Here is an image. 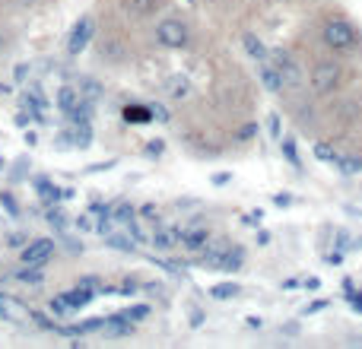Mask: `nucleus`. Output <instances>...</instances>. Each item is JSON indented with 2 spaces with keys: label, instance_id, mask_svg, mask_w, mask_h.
I'll use <instances>...</instances> for the list:
<instances>
[{
  "label": "nucleus",
  "instance_id": "1",
  "mask_svg": "<svg viewBox=\"0 0 362 349\" xmlns=\"http://www.w3.org/2000/svg\"><path fill=\"white\" fill-rule=\"evenodd\" d=\"M286 42L296 51H318L362 64V23L340 0H321L305 6Z\"/></svg>",
  "mask_w": 362,
  "mask_h": 349
},
{
  "label": "nucleus",
  "instance_id": "2",
  "mask_svg": "<svg viewBox=\"0 0 362 349\" xmlns=\"http://www.w3.org/2000/svg\"><path fill=\"white\" fill-rule=\"evenodd\" d=\"M93 13H95V35L89 42V57H93L95 67L105 70V73L124 76L153 61L144 32L108 16V13L95 10V6H93Z\"/></svg>",
  "mask_w": 362,
  "mask_h": 349
},
{
  "label": "nucleus",
  "instance_id": "3",
  "mask_svg": "<svg viewBox=\"0 0 362 349\" xmlns=\"http://www.w3.org/2000/svg\"><path fill=\"white\" fill-rule=\"evenodd\" d=\"M206 32L210 29H204V23L175 0L146 25L144 35L153 57H172V54H194L197 48H204Z\"/></svg>",
  "mask_w": 362,
  "mask_h": 349
},
{
  "label": "nucleus",
  "instance_id": "4",
  "mask_svg": "<svg viewBox=\"0 0 362 349\" xmlns=\"http://www.w3.org/2000/svg\"><path fill=\"white\" fill-rule=\"evenodd\" d=\"M296 54L302 57V67H305V76H308V89H312V95L321 105L344 99L362 80V64L344 61V57H334V54H318V51H296Z\"/></svg>",
  "mask_w": 362,
  "mask_h": 349
},
{
  "label": "nucleus",
  "instance_id": "5",
  "mask_svg": "<svg viewBox=\"0 0 362 349\" xmlns=\"http://www.w3.org/2000/svg\"><path fill=\"white\" fill-rule=\"evenodd\" d=\"M194 4L204 10V16L210 19V29L216 35H238L242 29L255 25L248 0H194Z\"/></svg>",
  "mask_w": 362,
  "mask_h": 349
},
{
  "label": "nucleus",
  "instance_id": "6",
  "mask_svg": "<svg viewBox=\"0 0 362 349\" xmlns=\"http://www.w3.org/2000/svg\"><path fill=\"white\" fill-rule=\"evenodd\" d=\"M169 4H175V0H95V10H102V13H108V16L121 19V23L134 25V29L146 32V25Z\"/></svg>",
  "mask_w": 362,
  "mask_h": 349
},
{
  "label": "nucleus",
  "instance_id": "7",
  "mask_svg": "<svg viewBox=\"0 0 362 349\" xmlns=\"http://www.w3.org/2000/svg\"><path fill=\"white\" fill-rule=\"evenodd\" d=\"M54 254H57V238L42 235V238H32V242L23 244V251H19V264L29 267V270H42L54 261Z\"/></svg>",
  "mask_w": 362,
  "mask_h": 349
},
{
  "label": "nucleus",
  "instance_id": "8",
  "mask_svg": "<svg viewBox=\"0 0 362 349\" xmlns=\"http://www.w3.org/2000/svg\"><path fill=\"white\" fill-rule=\"evenodd\" d=\"M95 35V13L86 10L80 19L74 23V29H70V38H67V54L70 57H80L83 51H89V42H93Z\"/></svg>",
  "mask_w": 362,
  "mask_h": 349
},
{
  "label": "nucleus",
  "instance_id": "9",
  "mask_svg": "<svg viewBox=\"0 0 362 349\" xmlns=\"http://www.w3.org/2000/svg\"><path fill=\"white\" fill-rule=\"evenodd\" d=\"M19 42H23V25H19V19L0 13V61L16 54Z\"/></svg>",
  "mask_w": 362,
  "mask_h": 349
},
{
  "label": "nucleus",
  "instance_id": "10",
  "mask_svg": "<svg viewBox=\"0 0 362 349\" xmlns=\"http://www.w3.org/2000/svg\"><path fill=\"white\" fill-rule=\"evenodd\" d=\"M51 6H57V0H0V13H6V16H38V13L51 10Z\"/></svg>",
  "mask_w": 362,
  "mask_h": 349
},
{
  "label": "nucleus",
  "instance_id": "11",
  "mask_svg": "<svg viewBox=\"0 0 362 349\" xmlns=\"http://www.w3.org/2000/svg\"><path fill=\"white\" fill-rule=\"evenodd\" d=\"M251 4V23H257L261 16L274 10H286V6H296V10H305L312 4H321V0H248Z\"/></svg>",
  "mask_w": 362,
  "mask_h": 349
},
{
  "label": "nucleus",
  "instance_id": "12",
  "mask_svg": "<svg viewBox=\"0 0 362 349\" xmlns=\"http://www.w3.org/2000/svg\"><path fill=\"white\" fill-rule=\"evenodd\" d=\"M235 38L242 42V48H245V54H248V61H251V64H255V61H264V57H270V45H264V42H261V35H257L255 25L242 29Z\"/></svg>",
  "mask_w": 362,
  "mask_h": 349
},
{
  "label": "nucleus",
  "instance_id": "13",
  "mask_svg": "<svg viewBox=\"0 0 362 349\" xmlns=\"http://www.w3.org/2000/svg\"><path fill=\"white\" fill-rule=\"evenodd\" d=\"M153 118H156V112H153L150 105H124V121L127 124H150Z\"/></svg>",
  "mask_w": 362,
  "mask_h": 349
},
{
  "label": "nucleus",
  "instance_id": "14",
  "mask_svg": "<svg viewBox=\"0 0 362 349\" xmlns=\"http://www.w3.org/2000/svg\"><path fill=\"white\" fill-rule=\"evenodd\" d=\"M280 146H283V153H286V159L296 165V169H302L299 165V153H296V137H280Z\"/></svg>",
  "mask_w": 362,
  "mask_h": 349
},
{
  "label": "nucleus",
  "instance_id": "15",
  "mask_svg": "<svg viewBox=\"0 0 362 349\" xmlns=\"http://www.w3.org/2000/svg\"><path fill=\"white\" fill-rule=\"evenodd\" d=\"M210 292H213V299H229V295H238V286L235 283L232 286H213Z\"/></svg>",
  "mask_w": 362,
  "mask_h": 349
},
{
  "label": "nucleus",
  "instance_id": "16",
  "mask_svg": "<svg viewBox=\"0 0 362 349\" xmlns=\"http://www.w3.org/2000/svg\"><path fill=\"white\" fill-rule=\"evenodd\" d=\"M163 153H165V140H159V137L146 146V156H163Z\"/></svg>",
  "mask_w": 362,
  "mask_h": 349
},
{
  "label": "nucleus",
  "instance_id": "17",
  "mask_svg": "<svg viewBox=\"0 0 362 349\" xmlns=\"http://www.w3.org/2000/svg\"><path fill=\"white\" fill-rule=\"evenodd\" d=\"M359 194H362V184H359Z\"/></svg>",
  "mask_w": 362,
  "mask_h": 349
}]
</instances>
